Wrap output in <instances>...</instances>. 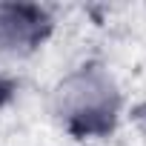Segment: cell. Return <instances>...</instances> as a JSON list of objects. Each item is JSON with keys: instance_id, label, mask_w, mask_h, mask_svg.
I'll return each instance as SVG.
<instances>
[{"instance_id": "obj_1", "label": "cell", "mask_w": 146, "mask_h": 146, "mask_svg": "<svg viewBox=\"0 0 146 146\" xmlns=\"http://www.w3.org/2000/svg\"><path fill=\"white\" fill-rule=\"evenodd\" d=\"M52 120L75 140L109 137L123 117V89L100 63H83L52 86Z\"/></svg>"}, {"instance_id": "obj_2", "label": "cell", "mask_w": 146, "mask_h": 146, "mask_svg": "<svg viewBox=\"0 0 146 146\" xmlns=\"http://www.w3.org/2000/svg\"><path fill=\"white\" fill-rule=\"evenodd\" d=\"M52 15L37 3H0V57L35 54L52 35Z\"/></svg>"}, {"instance_id": "obj_3", "label": "cell", "mask_w": 146, "mask_h": 146, "mask_svg": "<svg viewBox=\"0 0 146 146\" xmlns=\"http://www.w3.org/2000/svg\"><path fill=\"white\" fill-rule=\"evenodd\" d=\"M135 120H137V126H140V132L146 135V103H140V106L135 109Z\"/></svg>"}]
</instances>
